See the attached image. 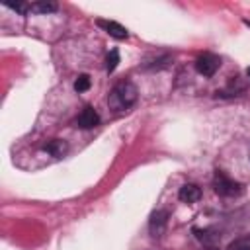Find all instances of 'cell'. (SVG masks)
<instances>
[{
  "label": "cell",
  "mask_w": 250,
  "mask_h": 250,
  "mask_svg": "<svg viewBox=\"0 0 250 250\" xmlns=\"http://www.w3.org/2000/svg\"><path fill=\"white\" fill-rule=\"evenodd\" d=\"M135 102H137V86L129 80H123V82L115 84L113 90L109 92V98H107V104L113 111H125Z\"/></svg>",
  "instance_id": "1"
},
{
  "label": "cell",
  "mask_w": 250,
  "mask_h": 250,
  "mask_svg": "<svg viewBox=\"0 0 250 250\" xmlns=\"http://www.w3.org/2000/svg\"><path fill=\"white\" fill-rule=\"evenodd\" d=\"M213 188H215V191H217L219 195H223V197H234V195H240V191H242V186H240L238 182L227 178V176H225L223 172H219V170H217V174H215Z\"/></svg>",
  "instance_id": "2"
},
{
  "label": "cell",
  "mask_w": 250,
  "mask_h": 250,
  "mask_svg": "<svg viewBox=\"0 0 250 250\" xmlns=\"http://www.w3.org/2000/svg\"><path fill=\"white\" fill-rule=\"evenodd\" d=\"M219 66H221V59L213 53H205V55L197 57V61H195V70L201 76H207V78L213 76L219 70Z\"/></svg>",
  "instance_id": "3"
},
{
  "label": "cell",
  "mask_w": 250,
  "mask_h": 250,
  "mask_svg": "<svg viewBox=\"0 0 250 250\" xmlns=\"http://www.w3.org/2000/svg\"><path fill=\"white\" fill-rule=\"evenodd\" d=\"M166 225H168V211L164 209H156L150 213V219H148V232L152 238H160L166 230Z\"/></svg>",
  "instance_id": "4"
},
{
  "label": "cell",
  "mask_w": 250,
  "mask_h": 250,
  "mask_svg": "<svg viewBox=\"0 0 250 250\" xmlns=\"http://www.w3.org/2000/svg\"><path fill=\"white\" fill-rule=\"evenodd\" d=\"M105 33H109L113 39H127L129 37V31L121 25V23H117V21H111V20H98L96 21Z\"/></svg>",
  "instance_id": "5"
},
{
  "label": "cell",
  "mask_w": 250,
  "mask_h": 250,
  "mask_svg": "<svg viewBox=\"0 0 250 250\" xmlns=\"http://www.w3.org/2000/svg\"><path fill=\"white\" fill-rule=\"evenodd\" d=\"M100 123V115H98V111L94 109V107H84L82 111H80V115L76 117V125L80 127V129H92V127H96Z\"/></svg>",
  "instance_id": "6"
},
{
  "label": "cell",
  "mask_w": 250,
  "mask_h": 250,
  "mask_svg": "<svg viewBox=\"0 0 250 250\" xmlns=\"http://www.w3.org/2000/svg\"><path fill=\"white\" fill-rule=\"evenodd\" d=\"M193 232H195V238L203 246H215L221 238L219 230H215V229H193Z\"/></svg>",
  "instance_id": "7"
},
{
  "label": "cell",
  "mask_w": 250,
  "mask_h": 250,
  "mask_svg": "<svg viewBox=\"0 0 250 250\" xmlns=\"http://www.w3.org/2000/svg\"><path fill=\"white\" fill-rule=\"evenodd\" d=\"M178 197L180 201L184 203H195L199 197H201V189L195 186V184H184L178 191Z\"/></svg>",
  "instance_id": "8"
},
{
  "label": "cell",
  "mask_w": 250,
  "mask_h": 250,
  "mask_svg": "<svg viewBox=\"0 0 250 250\" xmlns=\"http://www.w3.org/2000/svg\"><path fill=\"white\" fill-rule=\"evenodd\" d=\"M43 148H45L49 154H53V156L61 158V156L66 152V143H64V141H61V139H53V141H49Z\"/></svg>",
  "instance_id": "9"
},
{
  "label": "cell",
  "mask_w": 250,
  "mask_h": 250,
  "mask_svg": "<svg viewBox=\"0 0 250 250\" xmlns=\"http://www.w3.org/2000/svg\"><path fill=\"white\" fill-rule=\"evenodd\" d=\"M57 10H59L57 2H51V0H39L31 4V12H37V14H51Z\"/></svg>",
  "instance_id": "10"
},
{
  "label": "cell",
  "mask_w": 250,
  "mask_h": 250,
  "mask_svg": "<svg viewBox=\"0 0 250 250\" xmlns=\"http://www.w3.org/2000/svg\"><path fill=\"white\" fill-rule=\"evenodd\" d=\"M168 62H170V57H168V55H164V57H160V59H154V61L146 62L143 68H145V70H160V68H166V66H168Z\"/></svg>",
  "instance_id": "11"
},
{
  "label": "cell",
  "mask_w": 250,
  "mask_h": 250,
  "mask_svg": "<svg viewBox=\"0 0 250 250\" xmlns=\"http://www.w3.org/2000/svg\"><path fill=\"white\" fill-rule=\"evenodd\" d=\"M117 64H119V51L117 49H111L107 53V57H105V68H107V72H113L117 68Z\"/></svg>",
  "instance_id": "12"
},
{
  "label": "cell",
  "mask_w": 250,
  "mask_h": 250,
  "mask_svg": "<svg viewBox=\"0 0 250 250\" xmlns=\"http://www.w3.org/2000/svg\"><path fill=\"white\" fill-rule=\"evenodd\" d=\"M4 6H8L10 10H16L21 16H27L31 12V4H27V2H4Z\"/></svg>",
  "instance_id": "13"
},
{
  "label": "cell",
  "mask_w": 250,
  "mask_h": 250,
  "mask_svg": "<svg viewBox=\"0 0 250 250\" xmlns=\"http://www.w3.org/2000/svg\"><path fill=\"white\" fill-rule=\"evenodd\" d=\"M90 84H92V80H90V76L88 74H80L76 80H74V90L80 94V92H86L88 88H90Z\"/></svg>",
  "instance_id": "14"
},
{
  "label": "cell",
  "mask_w": 250,
  "mask_h": 250,
  "mask_svg": "<svg viewBox=\"0 0 250 250\" xmlns=\"http://www.w3.org/2000/svg\"><path fill=\"white\" fill-rule=\"evenodd\" d=\"M229 250H250V236H240L229 244Z\"/></svg>",
  "instance_id": "15"
},
{
  "label": "cell",
  "mask_w": 250,
  "mask_h": 250,
  "mask_svg": "<svg viewBox=\"0 0 250 250\" xmlns=\"http://www.w3.org/2000/svg\"><path fill=\"white\" fill-rule=\"evenodd\" d=\"M203 250H219V248H217V246H205Z\"/></svg>",
  "instance_id": "16"
},
{
  "label": "cell",
  "mask_w": 250,
  "mask_h": 250,
  "mask_svg": "<svg viewBox=\"0 0 250 250\" xmlns=\"http://www.w3.org/2000/svg\"><path fill=\"white\" fill-rule=\"evenodd\" d=\"M246 76H248V78H250V66H248V68H246Z\"/></svg>",
  "instance_id": "17"
}]
</instances>
